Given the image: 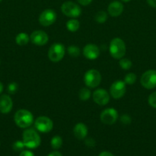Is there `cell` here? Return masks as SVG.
Listing matches in <instances>:
<instances>
[{"mask_svg": "<svg viewBox=\"0 0 156 156\" xmlns=\"http://www.w3.org/2000/svg\"><path fill=\"white\" fill-rule=\"evenodd\" d=\"M65 55V47L62 44L56 43L52 44L48 50V56L49 59L53 62H58L62 60L63 58Z\"/></svg>", "mask_w": 156, "mask_h": 156, "instance_id": "obj_6", "label": "cell"}, {"mask_svg": "<svg viewBox=\"0 0 156 156\" xmlns=\"http://www.w3.org/2000/svg\"><path fill=\"white\" fill-rule=\"evenodd\" d=\"M119 66L124 70H128L132 68V61L127 58H122V59H119Z\"/></svg>", "mask_w": 156, "mask_h": 156, "instance_id": "obj_23", "label": "cell"}, {"mask_svg": "<svg viewBox=\"0 0 156 156\" xmlns=\"http://www.w3.org/2000/svg\"><path fill=\"white\" fill-rule=\"evenodd\" d=\"M110 94L104 88H98L93 93V100L99 106H104L109 103Z\"/></svg>", "mask_w": 156, "mask_h": 156, "instance_id": "obj_12", "label": "cell"}, {"mask_svg": "<svg viewBox=\"0 0 156 156\" xmlns=\"http://www.w3.org/2000/svg\"><path fill=\"white\" fill-rule=\"evenodd\" d=\"M15 124L21 129H27L34 123V116L31 111L26 109H20L14 116Z\"/></svg>", "mask_w": 156, "mask_h": 156, "instance_id": "obj_1", "label": "cell"}, {"mask_svg": "<svg viewBox=\"0 0 156 156\" xmlns=\"http://www.w3.org/2000/svg\"><path fill=\"white\" fill-rule=\"evenodd\" d=\"M24 144L23 143V141H20V140H18V141H15V143L12 145V149L15 152H22L24 149Z\"/></svg>", "mask_w": 156, "mask_h": 156, "instance_id": "obj_26", "label": "cell"}, {"mask_svg": "<svg viewBox=\"0 0 156 156\" xmlns=\"http://www.w3.org/2000/svg\"><path fill=\"white\" fill-rule=\"evenodd\" d=\"M119 114L113 108L104 109L100 114V120L102 123L106 125H113L117 121Z\"/></svg>", "mask_w": 156, "mask_h": 156, "instance_id": "obj_10", "label": "cell"}, {"mask_svg": "<svg viewBox=\"0 0 156 156\" xmlns=\"http://www.w3.org/2000/svg\"><path fill=\"white\" fill-rule=\"evenodd\" d=\"M100 54V50L99 47L93 44H87L83 49V55L84 57L90 60H94L97 59Z\"/></svg>", "mask_w": 156, "mask_h": 156, "instance_id": "obj_14", "label": "cell"}, {"mask_svg": "<svg viewBox=\"0 0 156 156\" xmlns=\"http://www.w3.org/2000/svg\"><path fill=\"white\" fill-rule=\"evenodd\" d=\"M108 18V15L104 11H99L95 15V21L98 24H104Z\"/></svg>", "mask_w": 156, "mask_h": 156, "instance_id": "obj_21", "label": "cell"}, {"mask_svg": "<svg viewBox=\"0 0 156 156\" xmlns=\"http://www.w3.org/2000/svg\"><path fill=\"white\" fill-rule=\"evenodd\" d=\"M47 156H62V155H61V152H58V151H53Z\"/></svg>", "mask_w": 156, "mask_h": 156, "instance_id": "obj_35", "label": "cell"}, {"mask_svg": "<svg viewBox=\"0 0 156 156\" xmlns=\"http://www.w3.org/2000/svg\"><path fill=\"white\" fill-rule=\"evenodd\" d=\"M85 144L86 146H88V147L92 148L94 147L95 145H96V142L93 140V138H87L85 140Z\"/></svg>", "mask_w": 156, "mask_h": 156, "instance_id": "obj_30", "label": "cell"}, {"mask_svg": "<svg viewBox=\"0 0 156 156\" xmlns=\"http://www.w3.org/2000/svg\"><path fill=\"white\" fill-rule=\"evenodd\" d=\"M30 41V37L28 34L21 32L18 34L15 37V43L19 46H24Z\"/></svg>", "mask_w": 156, "mask_h": 156, "instance_id": "obj_18", "label": "cell"}, {"mask_svg": "<svg viewBox=\"0 0 156 156\" xmlns=\"http://www.w3.org/2000/svg\"><path fill=\"white\" fill-rule=\"evenodd\" d=\"M122 2H130L131 0H121Z\"/></svg>", "mask_w": 156, "mask_h": 156, "instance_id": "obj_37", "label": "cell"}, {"mask_svg": "<svg viewBox=\"0 0 156 156\" xmlns=\"http://www.w3.org/2000/svg\"><path fill=\"white\" fill-rule=\"evenodd\" d=\"M102 81V76L98 70L92 69L86 72L84 76V82L87 87L95 88L98 87Z\"/></svg>", "mask_w": 156, "mask_h": 156, "instance_id": "obj_4", "label": "cell"}, {"mask_svg": "<svg viewBox=\"0 0 156 156\" xmlns=\"http://www.w3.org/2000/svg\"><path fill=\"white\" fill-rule=\"evenodd\" d=\"M67 53L72 57H77L80 54V50L78 47L75 45L69 46L67 49Z\"/></svg>", "mask_w": 156, "mask_h": 156, "instance_id": "obj_24", "label": "cell"}, {"mask_svg": "<svg viewBox=\"0 0 156 156\" xmlns=\"http://www.w3.org/2000/svg\"><path fill=\"white\" fill-rule=\"evenodd\" d=\"M121 122H122V123H124V124H129L130 123H131V118H130V117L128 115H127V114H123V115L121 117Z\"/></svg>", "mask_w": 156, "mask_h": 156, "instance_id": "obj_29", "label": "cell"}, {"mask_svg": "<svg viewBox=\"0 0 156 156\" xmlns=\"http://www.w3.org/2000/svg\"><path fill=\"white\" fill-rule=\"evenodd\" d=\"M93 0H77L78 3L81 5H84V6H87L92 2Z\"/></svg>", "mask_w": 156, "mask_h": 156, "instance_id": "obj_31", "label": "cell"}, {"mask_svg": "<svg viewBox=\"0 0 156 156\" xmlns=\"http://www.w3.org/2000/svg\"><path fill=\"white\" fill-rule=\"evenodd\" d=\"M61 12L67 17L70 18H76L80 16L82 13L81 8L76 4L75 2L71 1L65 2L61 5Z\"/></svg>", "mask_w": 156, "mask_h": 156, "instance_id": "obj_5", "label": "cell"}, {"mask_svg": "<svg viewBox=\"0 0 156 156\" xmlns=\"http://www.w3.org/2000/svg\"><path fill=\"white\" fill-rule=\"evenodd\" d=\"M3 88H4V86H3L2 83L0 82V94H1V93L3 91Z\"/></svg>", "mask_w": 156, "mask_h": 156, "instance_id": "obj_36", "label": "cell"}, {"mask_svg": "<svg viewBox=\"0 0 156 156\" xmlns=\"http://www.w3.org/2000/svg\"><path fill=\"white\" fill-rule=\"evenodd\" d=\"M22 141L24 146L28 149H34L41 145V140L40 135L35 129L27 128L22 133Z\"/></svg>", "mask_w": 156, "mask_h": 156, "instance_id": "obj_2", "label": "cell"}, {"mask_svg": "<svg viewBox=\"0 0 156 156\" xmlns=\"http://www.w3.org/2000/svg\"><path fill=\"white\" fill-rule=\"evenodd\" d=\"M126 92V84L124 81L117 80L113 82L110 88V94L114 99L122 98Z\"/></svg>", "mask_w": 156, "mask_h": 156, "instance_id": "obj_9", "label": "cell"}, {"mask_svg": "<svg viewBox=\"0 0 156 156\" xmlns=\"http://www.w3.org/2000/svg\"><path fill=\"white\" fill-rule=\"evenodd\" d=\"M140 83L146 89H153L156 88V70L149 69L142 75Z\"/></svg>", "mask_w": 156, "mask_h": 156, "instance_id": "obj_7", "label": "cell"}, {"mask_svg": "<svg viewBox=\"0 0 156 156\" xmlns=\"http://www.w3.org/2000/svg\"><path fill=\"white\" fill-rule=\"evenodd\" d=\"M136 79H137L136 75L135 74V73H129L125 76V78H124V82H125L126 85H133V84L136 83Z\"/></svg>", "mask_w": 156, "mask_h": 156, "instance_id": "obj_25", "label": "cell"}, {"mask_svg": "<svg viewBox=\"0 0 156 156\" xmlns=\"http://www.w3.org/2000/svg\"><path fill=\"white\" fill-rule=\"evenodd\" d=\"M148 5L152 8H156V0H146Z\"/></svg>", "mask_w": 156, "mask_h": 156, "instance_id": "obj_33", "label": "cell"}, {"mask_svg": "<svg viewBox=\"0 0 156 156\" xmlns=\"http://www.w3.org/2000/svg\"><path fill=\"white\" fill-rule=\"evenodd\" d=\"M49 37L44 30H37L32 32L30 35V41L37 46H44L48 42Z\"/></svg>", "mask_w": 156, "mask_h": 156, "instance_id": "obj_13", "label": "cell"}, {"mask_svg": "<svg viewBox=\"0 0 156 156\" xmlns=\"http://www.w3.org/2000/svg\"><path fill=\"white\" fill-rule=\"evenodd\" d=\"M148 102L151 108L156 109V91H154L148 96Z\"/></svg>", "mask_w": 156, "mask_h": 156, "instance_id": "obj_28", "label": "cell"}, {"mask_svg": "<svg viewBox=\"0 0 156 156\" xmlns=\"http://www.w3.org/2000/svg\"><path fill=\"white\" fill-rule=\"evenodd\" d=\"M73 135L75 136L77 140H85L88 134V129L87 126L83 123H78L74 126L73 129Z\"/></svg>", "mask_w": 156, "mask_h": 156, "instance_id": "obj_17", "label": "cell"}, {"mask_svg": "<svg viewBox=\"0 0 156 156\" xmlns=\"http://www.w3.org/2000/svg\"><path fill=\"white\" fill-rule=\"evenodd\" d=\"M0 62H1V61H0Z\"/></svg>", "mask_w": 156, "mask_h": 156, "instance_id": "obj_40", "label": "cell"}, {"mask_svg": "<svg viewBox=\"0 0 156 156\" xmlns=\"http://www.w3.org/2000/svg\"><path fill=\"white\" fill-rule=\"evenodd\" d=\"M63 145V140L60 136H55L52 137L51 140H50V146L53 149H59Z\"/></svg>", "mask_w": 156, "mask_h": 156, "instance_id": "obj_20", "label": "cell"}, {"mask_svg": "<svg viewBox=\"0 0 156 156\" xmlns=\"http://www.w3.org/2000/svg\"><path fill=\"white\" fill-rule=\"evenodd\" d=\"M18 88V85L16 82H10L7 86V91L9 94H14L17 92Z\"/></svg>", "mask_w": 156, "mask_h": 156, "instance_id": "obj_27", "label": "cell"}, {"mask_svg": "<svg viewBox=\"0 0 156 156\" xmlns=\"http://www.w3.org/2000/svg\"><path fill=\"white\" fill-rule=\"evenodd\" d=\"M2 0H0V2H2Z\"/></svg>", "mask_w": 156, "mask_h": 156, "instance_id": "obj_38", "label": "cell"}, {"mask_svg": "<svg viewBox=\"0 0 156 156\" xmlns=\"http://www.w3.org/2000/svg\"><path fill=\"white\" fill-rule=\"evenodd\" d=\"M19 156H35V155L33 152L29 150H23L22 152H21Z\"/></svg>", "mask_w": 156, "mask_h": 156, "instance_id": "obj_32", "label": "cell"}, {"mask_svg": "<svg viewBox=\"0 0 156 156\" xmlns=\"http://www.w3.org/2000/svg\"><path fill=\"white\" fill-rule=\"evenodd\" d=\"M78 95H79L80 99L81 101H87L90 99V96H91V91L89 88H82L79 91L78 93Z\"/></svg>", "mask_w": 156, "mask_h": 156, "instance_id": "obj_22", "label": "cell"}, {"mask_svg": "<svg viewBox=\"0 0 156 156\" xmlns=\"http://www.w3.org/2000/svg\"><path fill=\"white\" fill-rule=\"evenodd\" d=\"M0 146H1V143H0Z\"/></svg>", "mask_w": 156, "mask_h": 156, "instance_id": "obj_39", "label": "cell"}, {"mask_svg": "<svg viewBox=\"0 0 156 156\" xmlns=\"http://www.w3.org/2000/svg\"><path fill=\"white\" fill-rule=\"evenodd\" d=\"M35 127L40 133H47L53 129L54 123L49 117L46 116H41L35 120Z\"/></svg>", "mask_w": 156, "mask_h": 156, "instance_id": "obj_8", "label": "cell"}, {"mask_svg": "<svg viewBox=\"0 0 156 156\" xmlns=\"http://www.w3.org/2000/svg\"><path fill=\"white\" fill-rule=\"evenodd\" d=\"M13 102L10 96L8 94L0 95V112L3 114H9L12 109Z\"/></svg>", "mask_w": 156, "mask_h": 156, "instance_id": "obj_15", "label": "cell"}, {"mask_svg": "<svg viewBox=\"0 0 156 156\" xmlns=\"http://www.w3.org/2000/svg\"><path fill=\"white\" fill-rule=\"evenodd\" d=\"M57 14L53 9H45L39 15L38 21L41 25L44 27H48L52 25L56 21Z\"/></svg>", "mask_w": 156, "mask_h": 156, "instance_id": "obj_11", "label": "cell"}, {"mask_svg": "<svg viewBox=\"0 0 156 156\" xmlns=\"http://www.w3.org/2000/svg\"><path fill=\"white\" fill-rule=\"evenodd\" d=\"M123 5L119 1H113L107 8V12L112 17H119L123 12Z\"/></svg>", "mask_w": 156, "mask_h": 156, "instance_id": "obj_16", "label": "cell"}, {"mask_svg": "<svg viewBox=\"0 0 156 156\" xmlns=\"http://www.w3.org/2000/svg\"><path fill=\"white\" fill-rule=\"evenodd\" d=\"M109 51L112 57L116 59H120L123 58L126 52V47L125 44L121 38L116 37L113 38L110 44Z\"/></svg>", "mask_w": 156, "mask_h": 156, "instance_id": "obj_3", "label": "cell"}, {"mask_svg": "<svg viewBox=\"0 0 156 156\" xmlns=\"http://www.w3.org/2000/svg\"><path fill=\"white\" fill-rule=\"evenodd\" d=\"M66 27L70 32H76L80 28V21L76 18H71L66 23Z\"/></svg>", "mask_w": 156, "mask_h": 156, "instance_id": "obj_19", "label": "cell"}, {"mask_svg": "<svg viewBox=\"0 0 156 156\" xmlns=\"http://www.w3.org/2000/svg\"><path fill=\"white\" fill-rule=\"evenodd\" d=\"M99 156H115L113 154H112L111 152H108V151H104V152H100Z\"/></svg>", "mask_w": 156, "mask_h": 156, "instance_id": "obj_34", "label": "cell"}]
</instances>
